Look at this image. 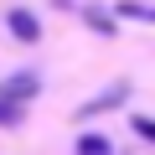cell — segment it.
Masks as SVG:
<instances>
[{
    "instance_id": "obj_6",
    "label": "cell",
    "mask_w": 155,
    "mask_h": 155,
    "mask_svg": "<svg viewBox=\"0 0 155 155\" xmlns=\"http://www.w3.org/2000/svg\"><path fill=\"white\" fill-rule=\"evenodd\" d=\"M16 119H21V109H16V104H5V98H0V124H16Z\"/></svg>"
},
{
    "instance_id": "obj_3",
    "label": "cell",
    "mask_w": 155,
    "mask_h": 155,
    "mask_svg": "<svg viewBox=\"0 0 155 155\" xmlns=\"http://www.w3.org/2000/svg\"><path fill=\"white\" fill-rule=\"evenodd\" d=\"M119 98H124V83H114V88H109V93H98V98H93V104H88V109H83V114H98V109H114V104H119Z\"/></svg>"
},
{
    "instance_id": "obj_2",
    "label": "cell",
    "mask_w": 155,
    "mask_h": 155,
    "mask_svg": "<svg viewBox=\"0 0 155 155\" xmlns=\"http://www.w3.org/2000/svg\"><path fill=\"white\" fill-rule=\"evenodd\" d=\"M11 31H16L21 41H36V36H41V26H36L31 11H11Z\"/></svg>"
},
{
    "instance_id": "obj_1",
    "label": "cell",
    "mask_w": 155,
    "mask_h": 155,
    "mask_svg": "<svg viewBox=\"0 0 155 155\" xmlns=\"http://www.w3.org/2000/svg\"><path fill=\"white\" fill-rule=\"evenodd\" d=\"M31 93H36V78H31V72H16V78H5V83H0V98L16 104V109H21Z\"/></svg>"
},
{
    "instance_id": "obj_5",
    "label": "cell",
    "mask_w": 155,
    "mask_h": 155,
    "mask_svg": "<svg viewBox=\"0 0 155 155\" xmlns=\"http://www.w3.org/2000/svg\"><path fill=\"white\" fill-rule=\"evenodd\" d=\"M134 134H145V140L155 145V119H150V114H134Z\"/></svg>"
},
{
    "instance_id": "obj_4",
    "label": "cell",
    "mask_w": 155,
    "mask_h": 155,
    "mask_svg": "<svg viewBox=\"0 0 155 155\" xmlns=\"http://www.w3.org/2000/svg\"><path fill=\"white\" fill-rule=\"evenodd\" d=\"M78 155H109V140L104 134H83L78 140Z\"/></svg>"
}]
</instances>
